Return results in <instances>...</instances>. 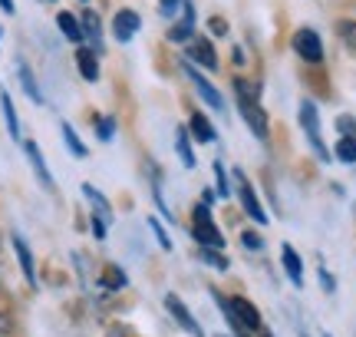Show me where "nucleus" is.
<instances>
[{"label": "nucleus", "mask_w": 356, "mask_h": 337, "mask_svg": "<svg viewBox=\"0 0 356 337\" xmlns=\"http://www.w3.org/2000/svg\"><path fill=\"white\" fill-rule=\"evenodd\" d=\"M218 301V308H221V314H225V321H228L234 331L241 337L254 334V331H261V311H257L254 304L248 298H225V295H218V291H211Z\"/></svg>", "instance_id": "nucleus-1"}, {"label": "nucleus", "mask_w": 356, "mask_h": 337, "mask_svg": "<svg viewBox=\"0 0 356 337\" xmlns=\"http://www.w3.org/2000/svg\"><path fill=\"white\" fill-rule=\"evenodd\" d=\"M191 215H195V219H191V235H195L198 248H215V251H221V248H225V235H221V228H218L215 219H211V208L204 205V202H198Z\"/></svg>", "instance_id": "nucleus-2"}, {"label": "nucleus", "mask_w": 356, "mask_h": 337, "mask_svg": "<svg viewBox=\"0 0 356 337\" xmlns=\"http://www.w3.org/2000/svg\"><path fill=\"white\" fill-rule=\"evenodd\" d=\"M291 47L304 63H323V40H320V33L314 26H300V30L293 33Z\"/></svg>", "instance_id": "nucleus-3"}, {"label": "nucleus", "mask_w": 356, "mask_h": 337, "mask_svg": "<svg viewBox=\"0 0 356 337\" xmlns=\"http://www.w3.org/2000/svg\"><path fill=\"white\" fill-rule=\"evenodd\" d=\"M300 126H304L307 139H310V146H314V152H317L323 162H330V149L323 146V136H320V113H317V106L310 103V100L300 103Z\"/></svg>", "instance_id": "nucleus-4"}, {"label": "nucleus", "mask_w": 356, "mask_h": 337, "mask_svg": "<svg viewBox=\"0 0 356 337\" xmlns=\"http://www.w3.org/2000/svg\"><path fill=\"white\" fill-rule=\"evenodd\" d=\"M234 182H238V189H234V192H238V198H241L244 212H248L257 225H267V219H270V215L264 212V205H261V198H257L254 185L248 182V175H244V172H234Z\"/></svg>", "instance_id": "nucleus-5"}, {"label": "nucleus", "mask_w": 356, "mask_h": 337, "mask_svg": "<svg viewBox=\"0 0 356 337\" xmlns=\"http://www.w3.org/2000/svg\"><path fill=\"white\" fill-rule=\"evenodd\" d=\"M185 73H188V79L195 83V93L202 96V103L208 106V109H218V113H228V109H225V96H221V93H218L215 86H211V79L202 77V70H198V66L185 63Z\"/></svg>", "instance_id": "nucleus-6"}, {"label": "nucleus", "mask_w": 356, "mask_h": 337, "mask_svg": "<svg viewBox=\"0 0 356 337\" xmlns=\"http://www.w3.org/2000/svg\"><path fill=\"white\" fill-rule=\"evenodd\" d=\"M165 311L175 318V324L185 331V334H191V337H204V327L195 321V314L185 308V301L178 298V295H165Z\"/></svg>", "instance_id": "nucleus-7"}, {"label": "nucleus", "mask_w": 356, "mask_h": 337, "mask_svg": "<svg viewBox=\"0 0 356 337\" xmlns=\"http://www.w3.org/2000/svg\"><path fill=\"white\" fill-rule=\"evenodd\" d=\"M185 63H198L204 66V70H218V53L215 47H211V40L208 37H191L188 50H185Z\"/></svg>", "instance_id": "nucleus-8"}, {"label": "nucleus", "mask_w": 356, "mask_h": 337, "mask_svg": "<svg viewBox=\"0 0 356 337\" xmlns=\"http://www.w3.org/2000/svg\"><path fill=\"white\" fill-rule=\"evenodd\" d=\"M10 242H13V255H17V261H20V272H24L26 285L37 288V261H33V251H30V245H26V238L13 232Z\"/></svg>", "instance_id": "nucleus-9"}, {"label": "nucleus", "mask_w": 356, "mask_h": 337, "mask_svg": "<svg viewBox=\"0 0 356 337\" xmlns=\"http://www.w3.org/2000/svg\"><path fill=\"white\" fill-rule=\"evenodd\" d=\"M139 26H142V20L136 10H119L113 17V37L119 40V43H129V40L139 33Z\"/></svg>", "instance_id": "nucleus-10"}, {"label": "nucleus", "mask_w": 356, "mask_h": 337, "mask_svg": "<svg viewBox=\"0 0 356 337\" xmlns=\"http://www.w3.org/2000/svg\"><path fill=\"white\" fill-rule=\"evenodd\" d=\"M181 10H185V17L175 20L172 30H168V40H172V43H185V40L195 37V7H191V0H181Z\"/></svg>", "instance_id": "nucleus-11"}, {"label": "nucleus", "mask_w": 356, "mask_h": 337, "mask_svg": "<svg viewBox=\"0 0 356 337\" xmlns=\"http://www.w3.org/2000/svg\"><path fill=\"white\" fill-rule=\"evenodd\" d=\"M188 136L195 139V143H202V146H208V143H215V139H218L215 126H211V119L204 116V113H191V119H188Z\"/></svg>", "instance_id": "nucleus-12"}, {"label": "nucleus", "mask_w": 356, "mask_h": 337, "mask_svg": "<svg viewBox=\"0 0 356 337\" xmlns=\"http://www.w3.org/2000/svg\"><path fill=\"white\" fill-rule=\"evenodd\" d=\"M79 24H83V40H89L92 47L89 50H102V20L96 10H83V17H79Z\"/></svg>", "instance_id": "nucleus-13"}, {"label": "nucleus", "mask_w": 356, "mask_h": 337, "mask_svg": "<svg viewBox=\"0 0 356 337\" xmlns=\"http://www.w3.org/2000/svg\"><path fill=\"white\" fill-rule=\"evenodd\" d=\"M26 159H30V166H33V172H37L40 185H43L47 192H53L56 185H53V175H50V168H47V159H43V152H40L37 143H26Z\"/></svg>", "instance_id": "nucleus-14"}, {"label": "nucleus", "mask_w": 356, "mask_h": 337, "mask_svg": "<svg viewBox=\"0 0 356 337\" xmlns=\"http://www.w3.org/2000/svg\"><path fill=\"white\" fill-rule=\"evenodd\" d=\"M280 261H284V272L291 278V285L304 288V261H300V255H297L291 245H284L280 248Z\"/></svg>", "instance_id": "nucleus-15"}, {"label": "nucleus", "mask_w": 356, "mask_h": 337, "mask_svg": "<svg viewBox=\"0 0 356 337\" xmlns=\"http://www.w3.org/2000/svg\"><path fill=\"white\" fill-rule=\"evenodd\" d=\"M76 66H79V73H83V79H86V83H96V79H99V56H96V50L79 47Z\"/></svg>", "instance_id": "nucleus-16"}, {"label": "nucleus", "mask_w": 356, "mask_h": 337, "mask_svg": "<svg viewBox=\"0 0 356 337\" xmlns=\"http://www.w3.org/2000/svg\"><path fill=\"white\" fill-rule=\"evenodd\" d=\"M56 26H60V33H63L70 43H83V24H79V17H73L70 10L56 13Z\"/></svg>", "instance_id": "nucleus-17"}, {"label": "nucleus", "mask_w": 356, "mask_h": 337, "mask_svg": "<svg viewBox=\"0 0 356 337\" xmlns=\"http://www.w3.org/2000/svg\"><path fill=\"white\" fill-rule=\"evenodd\" d=\"M175 152H178V159H181V166H185V168H195V166H198L195 149H191V136H188V130H181V126L175 130Z\"/></svg>", "instance_id": "nucleus-18"}, {"label": "nucleus", "mask_w": 356, "mask_h": 337, "mask_svg": "<svg viewBox=\"0 0 356 337\" xmlns=\"http://www.w3.org/2000/svg\"><path fill=\"white\" fill-rule=\"evenodd\" d=\"M0 109H3V119H7L10 139H20V119H17V106H13L10 93H0Z\"/></svg>", "instance_id": "nucleus-19"}, {"label": "nucleus", "mask_w": 356, "mask_h": 337, "mask_svg": "<svg viewBox=\"0 0 356 337\" xmlns=\"http://www.w3.org/2000/svg\"><path fill=\"white\" fill-rule=\"evenodd\" d=\"M17 73H20V86H24L26 96H30L33 103H43V93H40L37 77L30 73V66H26V63H17Z\"/></svg>", "instance_id": "nucleus-20"}, {"label": "nucleus", "mask_w": 356, "mask_h": 337, "mask_svg": "<svg viewBox=\"0 0 356 337\" xmlns=\"http://www.w3.org/2000/svg\"><path fill=\"white\" fill-rule=\"evenodd\" d=\"M83 195H86L89 202H92V208H96V215H102V219H113V205H109V202H106V195L99 192V189H96V185H83Z\"/></svg>", "instance_id": "nucleus-21"}, {"label": "nucleus", "mask_w": 356, "mask_h": 337, "mask_svg": "<svg viewBox=\"0 0 356 337\" xmlns=\"http://www.w3.org/2000/svg\"><path fill=\"white\" fill-rule=\"evenodd\" d=\"M60 130H63V143H66V149H70V152H73V156H76V159H86V146L79 143L76 130H73V126H70V123H63V126H60Z\"/></svg>", "instance_id": "nucleus-22"}, {"label": "nucleus", "mask_w": 356, "mask_h": 337, "mask_svg": "<svg viewBox=\"0 0 356 337\" xmlns=\"http://www.w3.org/2000/svg\"><path fill=\"white\" fill-rule=\"evenodd\" d=\"M198 255H202V261L204 265H211L215 272H228L231 268L228 255H221V251H215V248H198Z\"/></svg>", "instance_id": "nucleus-23"}, {"label": "nucleus", "mask_w": 356, "mask_h": 337, "mask_svg": "<svg viewBox=\"0 0 356 337\" xmlns=\"http://www.w3.org/2000/svg\"><path fill=\"white\" fill-rule=\"evenodd\" d=\"M337 159L340 162H356V136H340V143H337Z\"/></svg>", "instance_id": "nucleus-24"}, {"label": "nucleus", "mask_w": 356, "mask_h": 337, "mask_svg": "<svg viewBox=\"0 0 356 337\" xmlns=\"http://www.w3.org/2000/svg\"><path fill=\"white\" fill-rule=\"evenodd\" d=\"M215 182H218V195L221 198H228L234 189H231V182H228V168H225V162H215Z\"/></svg>", "instance_id": "nucleus-25"}, {"label": "nucleus", "mask_w": 356, "mask_h": 337, "mask_svg": "<svg viewBox=\"0 0 356 337\" xmlns=\"http://www.w3.org/2000/svg\"><path fill=\"white\" fill-rule=\"evenodd\" d=\"M337 33H340V40H343L350 50H356V20H340V24H337Z\"/></svg>", "instance_id": "nucleus-26"}, {"label": "nucleus", "mask_w": 356, "mask_h": 337, "mask_svg": "<svg viewBox=\"0 0 356 337\" xmlns=\"http://www.w3.org/2000/svg\"><path fill=\"white\" fill-rule=\"evenodd\" d=\"M102 285L106 288H126V274H122V268L109 265V268H106V278H102Z\"/></svg>", "instance_id": "nucleus-27"}, {"label": "nucleus", "mask_w": 356, "mask_h": 337, "mask_svg": "<svg viewBox=\"0 0 356 337\" xmlns=\"http://www.w3.org/2000/svg\"><path fill=\"white\" fill-rule=\"evenodd\" d=\"M96 132H99V139H102V143H109V139L115 136V119L99 116V119H96Z\"/></svg>", "instance_id": "nucleus-28"}, {"label": "nucleus", "mask_w": 356, "mask_h": 337, "mask_svg": "<svg viewBox=\"0 0 356 337\" xmlns=\"http://www.w3.org/2000/svg\"><path fill=\"white\" fill-rule=\"evenodd\" d=\"M149 228L155 232V238H159V245L165 248V251H172V238H168V232L162 228V221H159V219H149Z\"/></svg>", "instance_id": "nucleus-29"}, {"label": "nucleus", "mask_w": 356, "mask_h": 337, "mask_svg": "<svg viewBox=\"0 0 356 337\" xmlns=\"http://www.w3.org/2000/svg\"><path fill=\"white\" fill-rule=\"evenodd\" d=\"M241 245L248 248V251H261V248H264V238H261L257 232H244L241 235Z\"/></svg>", "instance_id": "nucleus-30"}, {"label": "nucleus", "mask_w": 356, "mask_h": 337, "mask_svg": "<svg viewBox=\"0 0 356 337\" xmlns=\"http://www.w3.org/2000/svg\"><path fill=\"white\" fill-rule=\"evenodd\" d=\"M320 285H323V291H327V295H333V291H337V281L327 274V268H320Z\"/></svg>", "instance_id": "nucleus-31"}, {"label": "nucleus", "mask_w": 356, "mask_h": 337, "mask_svg": "<svg viewBox=\"0 0 356 337\" xmlns=\"http://www.w3.org/2000/svg\"><path fill=\"white\" fill-rule=\"evenodd\" d=\"M208 26L215 30V37H225V33H228V24H225L221 17H211V20H208Z\"/></svg>", "instance_id": "nucleus-32"}, {"label": "nucleus", "mask_w": 356, "mask_h": 337, "mask_svg": "<svg viewBox=\"0 0 356 337\" xmlns=\"http://www.w3.org/2000/svg\"><path fill=\"white\" fill-rule=\"evenodd\" d=\"M92 235H96V238H106V219H102V215H92Z\"/></svg>", "instance_id": "nucleus-33"}, {"label": "nucleus", "mask_w": 356, "mask_h": 337, "mask_svg": "<svg viewBox=\"0 0 356 337\" xmlns=\"http://www.w3.org/2000/svg\"><path fill=\"white\" fill-rule=\"evenodd\" d=\"M159 3H162V13H165V17H172V13L181 7V0H159Z\"/></svg>", "instance_id": "nucleus-34"}, {"label": "nucleus", "mask_w": 356, "mask_h": 337, "mask_svg": "<svg viewBox=\"0 0 356 337\" xmlns=\"http://www.w3.org/2000/svg\"><path fill=\"white\" fill-rule=\"evenodd\" d=\"M0 10H3V13H13V10H17V3H13V0H0Z\"/></svg>", "instance_id": "nucleus-35"}, {"label": "nucleus", "mask_w": 356, "mask_h": 337, "mask_svg": "<svg viewBox=\"0 0 356 337\" xmlns=\"http://www.w3.org/2000/svg\"><path fill=\"white\" fill-rule=\"evenodd\" d=\"M244 60H248V56H244V50H241V47H238V50H234V63L241 66V63H244Z\"/></svg>", "instance_id": "nucleus-36"}, {"label": "nucleus", "mask_w": 356, "mask_h": 337, "mask_svg": "<svg viewBox=\"0 0 356 337\" xmlns=\"http://www.w3.org/2000/svg\"><path fill=\"white\" fill-rule=\"evenodd\" d=\"M7 331H10V324H7V318L0 314V334H7Z\"/></svg>", "instance_id": "nucleus-37"}, {"label": "nucleus", "mask_w": 356, "mask_h": 337, "mask_svg": "<svg viewBox=\"0 0 356 337\" xmlns=\"http://www.w3.org/2000/svg\"><path fill=\"white\" fill-rule=\"evenodd\" d=\"M257 337H274V334H270L267 327H261V331H257Z\"/></svg>", "instance_id": "nucleus-38"}, {"label": "nucleus", "mask_w": 356, "mask_h": 337, "mask_svg": "<svg viewBox=\"0 0 356 337\" xmlns=\"http://www.w3.org/2000/svg\"><path fill=\"white\" fill-rule=\"evenodd\" d=\"M218 337H228V334H218Z\"/></svg>", "instance_id": "nucleus-39"}, {"label": "nucleus", "mask_w": 356, "mask_h": 337, "mask_svg": "<svg viewBox=\"0 0 356 337\" xmlns=\"http://www.w3.org/2000/svg\"><path fill=\"white\" fill-rule=\"evenodd\" d=\"M83 3H89V0H83Z\"/></svg>", "instance_id": "nucleus-40"}, {"label": "nucleus", "mask_w": 356, "mask_h": 337, "mask_svg": "<svg viewBox=\"0 0 356 337\" xmlns=\"http://www.w3.org/2000/svg\"><path fill=\"white\" fill-rule=\"evenodd\" d=\"M323 337H330V334H323Z\"/></svg>", "instance_id": "nucleus-41"}, {"label": "nucleus", "mask_w": 356, "mask_h": 337, "mask_svg": "<svg viewBox=\"0 0 356 337\" xmlns=\"http://www.w3.org/2000/svg\"><path fill=\"white\" fill-rule=\"evenodd\" d=\"M300 337H307V334H300Z\"/></svg>", "instance_id": "nucleus-42"}]
</instances>
